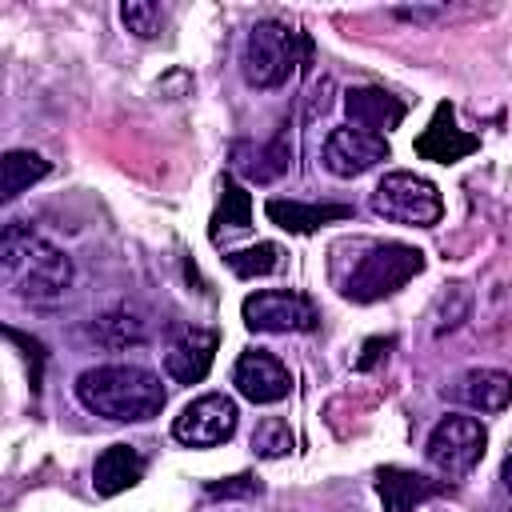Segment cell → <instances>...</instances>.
<instances>
[{
    "label": "cell",
    "mask_w": 512,
    "mask_h": 512,
    "mask_svg": "<svg viewBox=\"0 0 512 512\" xmlns=\"http://www.w3.org/2000/svg\"><path fill=\"white\" fill-rule=\"evenodd\" d=\"M44 176H48V160L40 152H28V148L4 152V160H0V200H16L20 192H28Z\"/></svg>",
    "instance_id": "cell-18"
},
{
    "label": "cell",
    "mask_w": 512,
    "mask_h": 512,
    "mask_svg": "<svg viewBox=\"0 0 512 512\" xmlns=\"http://www.w3.org/2000/svg\"><path fill=\"white\" fill-rule=\"evenodd\" d=\"M216 344H220L216 328H200V324L180 328L164 348V372L176 384H200L216 360Z\"/></svg>",
    "instance_id": "cell-11"
},
{
    "label": "cell",
    "mask_w": 512,
    "mask_h": 512,
    "mask_svg": "<svg viewBox=\"0 0 512 512\" xmlns=\"http://www.w3.org/2000/svg\"><path fill=\"white\" fill-rule=\"evenodd\" d=\"M292 444H296V436H292L288 420H280V416H264V420L252 428V452L264 456V460H280V456H288Z\"/></svg>",
    "instance_id": "cell-21"
},
{
    "label": "cell",
    "mask_w": 512,
    "mask_h": 512,
    "mask_svg": "<svg viewBox=\"0 0 512 512\" xmlns=\"http://www.w3.org/2000/svg\"><path fill=\"white\" fill-rule=\"evenodd\" d=\"M264 212L284 232H316L320 224H332V220H348L352 216L348 204H300V200H268Z\"/></svg>",
    "instance_id": "cell-17"
},
{
    "label": "cell",
    "mask_w": 512,
    "mask_h": 512,
    "mask_svg": "<svg viewBox=\"0 0 512 512\" xmlns=\"http://www.w3.org/2000/svg\"><path fill=\"white\" fill-rule=\"evenodd\" d=\"M212 500L216 496H252V492H260V484L252 480V476H232V480H224V484H208L204 488Z\"/></svg>",
    "instance_id": "cell-24"
},
{
    "label": "cell",
    "mask_w": 512,
    "mask_h": 512,
    "mask_svg": "<svg viewBox=\"0 0 512 512\" xmlns=\"http://www.w3.org/2000/svg\"><path fill=\"white\" fill-rule=\"evenodd\" d=\"M372 212L392 220V224H408V228H432L444 216V200L436 192L432 180L416 176V172H388L376 188H372Z\"/></svg>",
    "instance_id": "cell-6"
},
{
    "label": "cell",
    "mask_w": 512,
    "mask_h": 512,
    "mask_svg": "<svg viewBox=\"0 0 512 512\" xmlns=\"http://www.w3.org/2000/svg\"><path fill=\"white\" fill-rule=\"evenodd\" d=\"M120 20H124V28L136 32L140 40H152V36H160L164 12H160V4H152V0H128V4L120 8Z\"/></svg>",
    "instance_id": "cell-23"
},
{
    "label": "cell",
    "mask_w": 512,
    "mask_h": 512,
    "mask_svg": "<svg viewBox=\"0 0 512 512\" xmlns=\"http://www.w3.org/2000/svg\"><path fill=\"white\" fill-rule=\"evenodd\" d=\"M236 424H240L236 400L224 392H204L192 404H184V412L172 420V436L184 448H216V444L232 440Z\"/></svg>",
    "instance_id": "cell-8"
},
{
    "label": "cell",
    "mask_w": 512,
    "mask_h": 512,
    "mask_svg": "<svg viewBox=\"0 0 512 512\" xmlns=\"http://www.w3.org/2000/svg\"><path fill=\"white\" fill-rule=\"evenodd\" d=\"M0 268H4L8 288L20 300H28V304H52L72 284V260L52 240H44L40 232H32L20 220L4 224V236H0Z\"/></svg>",
    "instance_id": "cell-2"
},
{
    "label": "cell",
    "mask_w": 512,
    "mask_h": 512,
    "mask_svg": "<svg viewBox=\"0 0 512 512\" xmlns=\"http://www.w3.org/2000/svg\"><path fill=\"white\" fill-rule=\"evenodd\" d=\"M220 208H216V216H212V236L220 240V232H240V228H248V220H252V196L236 184V180H224L220 184Z\"/></svg>",
    "instance_id": "cell-19"
},
{
    "label": "cell",
    "mask_w": 512,
    "mask_h": 512,
    "mask_svg": "<svg viewBox=\"0 0 512 512\" xmlns=\"http://www.w3.org/2000/svg\"><path fill=\"white\" fill-rule=\"evenodd\" d=\"M92 336L100 344H108V348H124V344H140L144 340V324L132 320L128 312H108V316H100L92 324Z\"/></svg>",
    "instance_id": "cell-22"
},
{
    "label": "cell",
    "mask_w": 512,
    "mask_h": 512,
    "mask_svg": "<svg viewBox=\"0 0 512 512\" xmlns=\"http://www.w3.org/2000/svg\"><path fill=\"white\" fill-rule=\"evenodd\" d=\"M500 480H504V488L512 492V452H508V460H504V468H500Z\"/></svg>",
    "instance_id": "cell-27"
},
{
    "label": "cell",
    "mask_w": 512,
    "mask_h": 512,
    "mask_svg": "<svg viewBox=\"0 0 512 512\" xmlns=\"http://www.w3.org/2000/svg\"><path fill=\"white\" fill-rule=\"evenodd\" d=\"M304 48H308V40L300 32H292L288 24H280V20L252 24L248 40H244V56H240L244 80L252 88H280L296 72Z\"/></svg>",
    "instance_id": "cell-4"
},
{
    "label": "cell",
    "mask_w": 512,
    "mask_h": 512,
    "mask_svg": "<svg viewBox=\"0 0 512 512\" xmlns=\"http://www.w3.org/2000/svg\"><path fill=\"white\" fill-rule=\"evenodd\" d=\"M376 492H380V504L384 512H416L424 500L448 492V480H428L420 472H408V468H380L376 472Z\"/></svg>",
    "instance_id": "cell-14"
},
{
    "label": "cell",
    "mask_w": 512,
    "mask_h": 512,
    "mask_svg": "<svg viewBox=\"0 0 512 512\" xmlns=\"http://www.w3.org/2000/svg\"><path fill=\"white\" fill-rule=\"evenodd\" d=\"M488 448V428L476 420V416H464V412H448L436 420V428L428 432V444H424V460L444 476V480H464L480 456Z\"/></svg>",
    "instance_id": "cell-5"
},
{
    "label": "cell",
    "mask_w": 512,
    "mask_h": 512,
    "mask_svg": "<svg viewBox=\"0 0 512 512\" xmlns=\"http://www.w3.org/2000/svg\"><path fill=\"white\" fill-rule=\"evenodd\" d=\"M444 396L468 404L472 412H504L512 404V376L500 368H468L444 388Z\"/></svg>",
    "instance_id": "cell-12"
},
{
    "label": "cell",
    "mask_w": 512,
    "mask_h": 512,
    "mask_svg": "<svg viewBox=\"0 0 512 512\" xmlns=\"http://www.w3.org/2000/svg\"><path fill=\"white\" fill-rule=\"evenodd\" d=\"M344 112H348V120H352L356 128L384 136L388 128H396V124L404 120V112H408V108H404V100H400V96H392V92H384V88L364 84V88H348V92H344Z\"/></svg>",
    "instance_id": "cell-15"
},
{
    "label": "cell",
    "mask_w": 512,
    "mask_h": 512,
    "mask_svg": "<svg viewBox=\"0 0 512 512\" xmlns=\"http://www.w3.org/2000/svg\"><path fill=\"white\" fill-rule=\"evenodd\" d=\"M232 384H236V392H240L244 400H252V404H280V400L292 392L288 368H284L272 352H264V348L240 352V360H236V368H232Z\"/></svg>",
    "instance_id": "cell-10"
},
{
    "label": "cell",
    "mask_w": 512,
    "mask_h": 512,
    "mask_svg": "<svg viewBox=\"0 0 512 512\" xmlns=\"http://www.w3.org/2000/svg\"><path fill=\"white\" fill-rule=\"evenodd\" d=\"M348 248V268H332V280L340 296L356 304H376L424 272V252L400 240H352Z\"/></svg>",
    "instance_id": "cell-3"
},
{
    "label": "cell",
    "mask_w": 512,
    "mask_h": 512,
    "mask_svg": "<svg viewBox=\"0 0 512 512\" xmlns=\"http://www.w3.org/2000/svg\"><path fill=\"white\" fill-rule=\"evenodd\" d=\"M144 476V456L132 444H108L92 464V488L100 496H120L136 488Z\"/></svg>",
    "instance_id": "cell-16"
},
{
    "label": "cell",
    "mask_w": 512,
    "mask_h": 512,
    "mask_svg": "<svg viewBox=\"0 0 512 512\" xmlns=\"http://www.w3.org/2000/svg\"><path fill=\"white\" fill-rule=\"evenodd\" d=\"M388 344H392V340H368V348H364L368 356H360V360H356V368H368V364L380 356V348H388Z\"/></svg>",
    "instance_id": "cell-26"
},
{
    "label": "cell",
    "mask_w": 512,
    "mask_h": 512,
    "mask_svg": "<svg viewBox=\"0 0 512 512\" xmlns=\"http://www.w3.org/2000/svg\"><path fill=\"white\" fill-rule=\"evenodd\" d=\"M392 152H388V140L376 136V132H364V128H332L324 136V148H320V164L340 176V180H352V176H364L372 172L376 164H384Z\"/></svg>",
    "instance_id": "cell-9"
},
{
    "label": "cell",
    "mask_w": 512,
    "mask_h": 512,
    "mask_svg": "<svg viewBox=\"0 0 512 512\" xmlns=\"http://www.w3.org/2000/svg\"><path fill=\"white\" fill-rule=\"evenodd\" d=\"M448 8H396L400 20H412V24H428V20H440Z\"/></svg>",
    "instance_id": "cell-25"
},
{
    "label": "cell",
    "mask_w": 512,
    "mask_h": 512,
    "mask_svg": "<svg viewBox=\"0 0 512 512\" xmlns=\"http://www.w3.org/2000/svg\"><path fill=\"white\" fill-rule=\"evenodd\" d=\"M476 148H480V136L456 128V120H452V104H440L436 116H432V124L416 136V156L436 160V164H456V160L472 156Z\"/></svg>",
    "instance_id": "cell-13"
},
{
    "label": "cell",
    "mask_w": 512,
    "mask_h": 512,
    "mask_svg": "<svg viewBox=\"0 0 512 512\" xmlns=\"http://www.w3.org/2000/svg\"><path fill=\"white\" fill-rule=\"evenodd\" d=\"M240 316L252 332H268V336H284V332H312L320 324V312L308 296L288 292V288H264L244 296Z\"/></svg>",
    "instance_id": "cell-7"
},
{
    "label": "cell",
    "mask_w": 512,
    "mask_h": 512,
    "mask_svg": "<svg viewBox=\"0 0 512 512\" xmlns=\"http://www.w3.org/2000/svg\"><path fill=\"white\" fill-rule=\"evenodd\" d=\"M76 400L116 424H140L160 416L168 392L156 372L140 364H96L76 376Z\"/></svg>",
    "instance_id": "cell-1"
},
{
    "label": "cell",
    "mask_w": 512,
    "mask_h": 512,
    "mask_svg": "<svg viewBox=\"0 0 512 512\" xmlns=\"http://www.w3.org/2000/svg\"><path fill=\"white\" fill-rule=\"evenodd\" d=\"M280 244H272V240H260V244H252V248H236V252H228L224 260H228V268L240 276V280H252V276H268V272H276L280 268Z\"/></svg>",
    "instance_id": "cell-20"
}]
</instances>
